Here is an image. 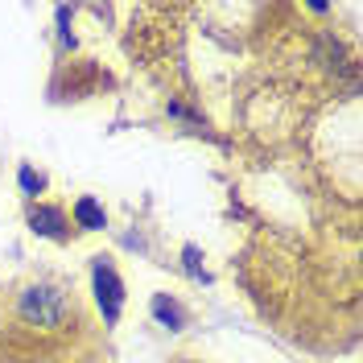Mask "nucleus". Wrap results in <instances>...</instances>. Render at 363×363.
<instances>
[{
  "label": "nucleus",
  "instance_id": "1",
  "mask_svg": "<svg viewBox=\"0 0 363 363\" xmlns=\"http://www.w3.org/2000/svg\"><path fill=\"white\" fill-rule=\"evenodd\" d=\"M17 318L38 330H67L74 322V297L54 281H33L17 294Z\"/></svg>",
  "mask_w": 363,
  "mask_h": 363
},
{
  "label": "nucleus",
  "instance_id": "3",
  "mask_svg": "<svg viewBox=\"0 0 363 363\" xmlns=\"http://www.w3.org/2000/svg\"><path fill=\"white\" fill-rule=\"evenodd\" d=\"M25 223H29V231L38 240H54V244H67L70 240V215L54 203H29Z\"/></svg>",
  "mask_w": 363,
  "mask_h": 363
},
{
  "label": "nucleus",
  "instance_id": "9",
  "mask_svg": "<svg viewBox=\"0 0 363 363\" xmlns=\"http://www.w3.org/2000/svg\"><path fill=\"white\" fill-rule=\"evenodd\" d=\"M165 112H169V116H178V120H190V124H203L199 116H194V112H186V108H182V104H174V99H169V108H165Z\"/></svg>",
  "mask_w": 363,
  "mask_h": 363
},
{
  "label": "nucleus",
  "instance_id": "2",
  "mask_svg": "<svg viewBox=\"0 0 363 363\" xmlns=\"http://www.w3.org/2000/svg\"><path fill=\"white\" fill-rule=\"evenodd\" d=\"M91 294H95V306H99V314L108 326L120 322L124 314V281H120V272L108 256H91Z\"/></svg>",
  "mask_w": 363,
  "mask_h": 363
},
{
  "label": "nucleus",
  "instance_id": "8",
  "mask_svg": "<svg viewBox=\"0 0 363 363\" xmlns=\"http://www.w3.org/2000/svg\"><path fill=\"white\" fill-rule=\"evenodd\" d=\"M54 21H58V45H62V50H74V45H79V38L70 33L74 9H70V4H58V9H54Z\"/></svg>",
  "mask_w": 363,
  "mask_h": 363
},
{
  "label": "nucleus",
  "instance_id": "4",
  "mask_svg": "<svg viewBox=\"0 0 363 363\" xmlns=\"http://www.w3.org/2000/svg\"><path fill=\"white\" fill-rule=\"evenodd\" d=\"M70 219H74L79 231H108V211H104V203L95 194H79L70 203Z\"/></svg>",
  "mask_w": 363,
  "mask_h": 363
},
{
  "label": "nucleus",
  "instance_id": "7",
  "mask_svg": "<svg viewBox=\"0 0 363 363\" xmlns=\"http://www.w3.org/2000/svg\"><path fill=\"white\" fill-rule=\"evenodd\" d=\"M182 269H186V277H190V281L211 285V272L203 269V252H199V244H182Z\"/></svg>",
  "mask_w": 363,
  "mask_h": 363
},
{
  "label": "nucleus",
  "instance_id": "6",
  "mask_svg": "<svg viewBox=\"0 0 363 363\" xmlns=\"http://www.w3.org/2000/svg\"><path fill=\"white\" fill-rule=\"evenodd\" d=\"M45 186H50V178H45L42 169H33L29 161L17 169V190H21L29 203H38V194H45Z\"/></svg>",
  "mask_w": 363,
  "mask_h": 363
},
{
  "label": "nucleus",
  "instance_id": "5",
  "mask_svg": "<svg viewBox=\"0 0 363 363\" xmlns=\"http://www.w3.org/2000/svg\"><path fill=\"white\" fill-rule=\"evenodd\" d=\"M149 314H153V322H157V326H165L169 335L186 330V310H182L178 297H169V294H153V301H149Z\"/></svg>",
  "mask_w": 363,
  "mask_h": 363
}]
</instances>
